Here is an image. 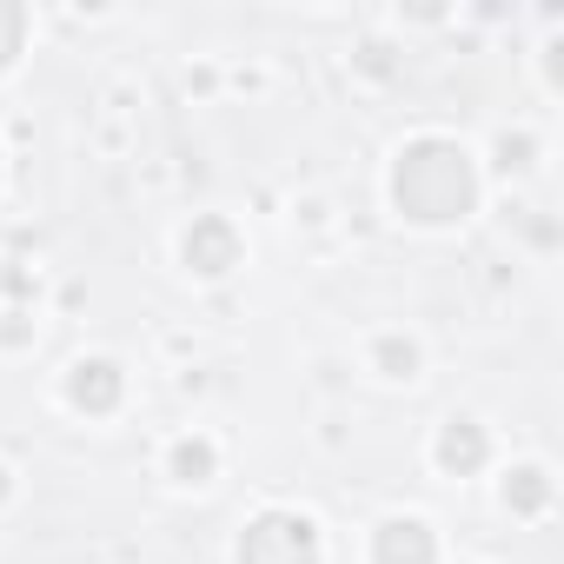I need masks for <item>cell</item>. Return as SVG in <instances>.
Listing matches in <instances>:
<instances>
[{
    "mask_svg": "<svg viewBox=\"0 0 564 564\" xmlns=\"http://www.w3.org/2000/svg\"><path fill=\"white\" fill-rule=\"evenodd\" d=\"M386 199L405 226L419 232H452L478 213L485 199V166H478V147L445 133V127H425L412 140L392 147L386 160Z\"/></svg>",
    "mask_w": 564,
    "mask_h": 564,
    "instance_id": "obj_1",
    "label": "cell"
},
{
    "mask_svg": "<svg viewBox=\"0 0 564 564\" xmlns=\"http://www.w3.org/2000/svg\"><path fill=\"white\" fill-rule=\"evenodd\" d=\"M239 564H326V538H319V518L313 511H293V505H265L239 524V544H232Z\"/></svg>",
    "mask_w": 564,
    "mask_h": 564,
    "instance_id": "obj_2",
    "label": "cell"
},
{
    "mask_svg": "<svg viewBox=\"0 0 564 564\" xmlns=\"http://www.w3.org/2000/svg\"><path fill=\"white\" fill-rule=\"evenodd\" d=\"M425 458H432L438 478H458V485H465V478H478V471L498 465V432H491V419H478V412H445V419L432 425Z\"/></svg>",
    "mask_w": 564,
    "mask_h": 564,
    "instance_id": "obj_3",
    "label": "cell"
},
{
    "mask_svg": "<svg viewBox=\"0 0 564 564\" xmlns=\"http://www.w3.org/2000/svg\"><path fill=\"white\" fill-rule=\"evenodd\" d=\"M498 511L511 524H551V511H557V471H551V458H538V452L505 458L498 465Z\"/></svg>",
    "mask_w": 564,
    "mask_h": 564,
    "instance_id": "obj_4",
    "label": "cell"
},
{
    "mask_svg": "<svg viewBox=\"0 0 564 564\" xmlns=\"http://www.w3.org/2000/svg\"><path fill=\"white\" fill-rule=\"evenodd\" d=\"M366 564H445V538L425 511H386L366 531Z\"/></svg>",
    "mask_w": 564,
    "mask_h": 564,
    "instance_id": "obj_5",
    "label": "cell"
},
{
    "mask_svg": "<svg viewBox=\"0 0 564 564\" xmlns=\"http://www.w3.org/2000/svg\"><path fill=\"white\" fill-rule=\"evenodd\" d=\"M239 259H246V239L226 213H199L180 226V272L186 279H226Z\"/></svg>",
    "mask_w": 564,
    "mask_h": 564,
    "instance_id": "obj_6",
    "label": "cell"
},
{
    "mask_svg": "<svg viewBox=\"0 0 564 564\" xmlns=\"http://www.w3.org/2000/svg\"><path fill=\"white\" fill-rule=\"evenodd\" d=\"M120 399H127V372H120V359H107V352H87V359H74V366L61 372V405L80 412V419H107Z\"/></svg>",
    "mask_w": 564,
    "mask_h": 564,
    "instance_id": "obj_7",
    "label": "cell"
},
{
    "mask_svg": "<svg viewBox=\"0 0 564 564\" xmlns=\"http://www.w3.org/2000/svg\"><path fill=\"white\" fill-rule=\"evenodd\" d=\"M359 366H366L379 386H419V379H425V339H419L412 326H379V333H366Z\"/></svg>",
    "mask_w": 564,
    "mask_h": 564,
    "instance_id": "obj_8",
    "label": "cell"
},
{
    "mask_svg": "<svg viewBox=\"0 0 564 564\" xmlns=\"http://www.w3.org/2000/svg\"><path fill=\"white\" fill-rule=\"evenodd\" d=\"M478 166H485V180H511V186H524V180L544 166V133H538L531 120H511V127H498V133L485 140Z\"/></svg>",
    "mask_w": 564,
    "mask_h": 564,
    "instance_id": "obj_9",
    "label": "cell"
},
{
    "mask_svg": "<svg viewBox=\"0 0 564 564\" xmlns=\"http://www.w3.org/2000/svg\"><path fill=\"white\" fill-rule=\"evenodd\" d=\"M160 478L173 485V491H206L213 478H219V438L213 432H180V438H166V452H160Z\"/></svg>",
    "mask_w": 564,
    "mask_h": 564,
    "instance_id": "obj_10",
    "label": "cell"
},
{
    "mask_svg": "<svg viewBox=\"0 0 564 564\" xmlns=\"http://www.w3.org/2000/svg\"><path fill=\"white\" fill-rule=\"evenodd\" d=\"M41 346V313L34 306H0V352H34Z\"/></svg>",
    "mask_w": 564,
    "mask_h": 564,
    "instance_id": "obj_11",
    "label": "cell"
},
{
    "mask_svg": "<svg viewBox=\"0 0 564 564\" xmlns=\"http://www.w3.org/2000/svg\"><path fill=\"white\" fill-rule=\"evenodd\" d=\"M524 239H531L538 259H551L557 252V213H524Z\"/></svg>",
    "mask_w": 564,
    "mask_h": 564,
    "instance_id": "obj_12",
    "label": "cell"
},
{
    "mask_svg": "<svg viewBox=\"0 0 564 564\" xmlns=\"http://www.w3.org/2000/svg\"><path fill=\"white\" fill-rule=\"evenodd\" d=\"M14 498V465H0V505Z\"/></svg>",
    "mask_w": 564,
    "mask_h": 564,
    "instance_id": "obj_13",
    "label": "cell"
}]
</instances>
